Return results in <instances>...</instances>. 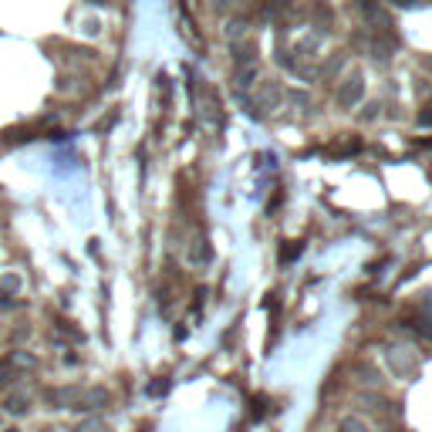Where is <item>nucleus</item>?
Here are the masks:
<instances>
[{
    "label": "nucleus",
    "instance_id": "1",
    "mask_svg": "<svg viewBox=\"0 0 432 432\" xmlns=\"http://www.w3.org/2000/svg\"><path fill=\"white\" fill-rule=\"evenodd\" d=\"M0 287H3V291H17V277H3Z\"/></svg>",
    "mask_w": 432,
    "mask_h": 432
}]
</instances>
